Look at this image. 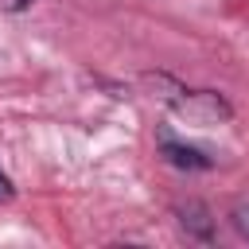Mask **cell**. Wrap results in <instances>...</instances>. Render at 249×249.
Returning <instances> with one entry per match:
<instances>
[{"instance_id":"277c9868","label":"cell","mask_w":249,"mask_h":249,"mask_svg":"<svg viewBox=\"0 0 249 249\" xmlns=\"http://www.w3.org/2000/svg\"><path fill=\"white\" fill-rule=\"evenodd\" d=\"M230 222H233V230H237L241 237H249V202H237V206L230 210Z\"/></svg>"},{"instance_id":"6da1fadb","label":"cell","mask_w":249,"mask_h":249,"mask_svg":"<svg viewBox=\"0 0 249 249\" xmlns=\"http://www.w3.org/2000/svg\"><path fill=\"white\" fill-rule=\"evenodd\" d=\"M183 97H175V113L187 117L191 124H214V121H226L230 117V105L214 93V89H179Z\"/></svg>"},{"instance_id":"3957f363","label":"cell","mask_w":249,"mask_h":249,"mask_svg":"<svg viewBox=\"0 0 249 249\" xmlns=\"http://www.w3.org/2000/svg\"><path fill=\"white\" fill-rule=\"evenodd\" d=\"M179 222H183V230H187L191 237H198V241H210V237H214V218H210V210H206L202 202L179 206Z\"/></svg>"},{"instance_id":"5b68a950","label":"cell","mask_w":249,"mask_h":249,"mask_svg":"<svg viewBox=\"0 0 249 249\" xmlns=\"http://www.w3.org/2000/svg\"><path fill=\"white\" fill-rule=\"evenodd\" d=\"M16 198V187H12V179H8V171L0 167V202H12Z\"/></svg>"},{"instance_id":"7a4b0ae2","label":"cell","mask_w":249,"mask_h":249,"mask_svg":"<svg viewBox=\"0 0 249 249\" xmlns=\"http://www.w3.org/2000/svg\"><path fill=\"white\" fill-rule=\"evenodd\" d=\"M160 152H163V160H167L171 167H183V171H202V167H210V156H202V152L191 148V144H179L171 132H160Z\"/></svg>"},{"instance_id":"8992f818","label":"cell","mask_w":249,"mask_h":249,"mask_svg":"<svg viewBox=\"0 0 249 249\" xmlns=\"http://www.w3.org/2000/svg\"><path fill=\"white\" fill-rule=\"evenodd\" d=\"M35 0H0V12H27Z\"/></svg>"}]
</instances>
